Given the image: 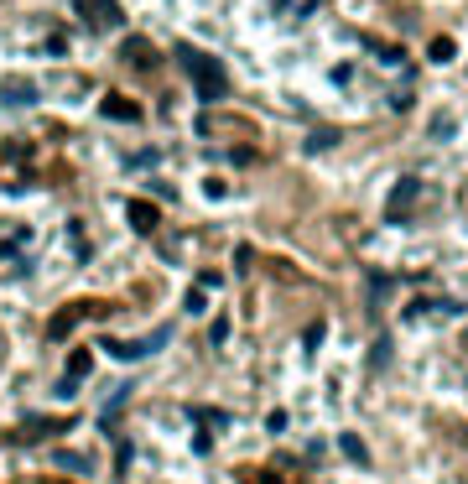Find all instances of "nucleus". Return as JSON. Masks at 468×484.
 <instances>
[{
  "mask_svg": "<svg viewBox=\"0 0 468 484\" xmlns=\"http://www.w3.org/2000/svg\"><path fill=\"white\" fill-rule=\"evenodd\" d=\"M411 193H416V182H401V188H396V198H390V219H406V203H411Z\"/></svg>",
  "mask_w": 468,
  "mask_h": 484,
  "instance_id": "nucleus-9",
  "label": "nucleus"
},
{
  "mask_svg": "<svg viewBox=\"0 0 468 484\" xmlns=\"http://www.w3.org/2000/svg\"><path fill=\"white\" fill-rule=\"evenodd\" d=\"M432 136H437V141H447V136H453V115H437V125H432Z\"/></svg>",
  "mask_w": 468,
  "mask_h": 484,
  "instance_id": "nucleus-19",
  "label": "nucleus"
},
{
  "mask_svg": "<svg viewBox=\"0 0 468 484\" xmlns=\"http://www.w3.org/2000/svg\"><path fill=\"white\" fill-rule=\"evenodd\" d=\"M73 6H78V16L94 26V32H109V26H120V21H125L115 0H73Z\"/></svg>",
  "mask_w": 468,
  "mask_h": 484,
  "instance_id": "nucleus-3",
  "label": "nucleus"
},
{
  "mask_svg": "<svg viewBox=\"0 0 468 484\" xmlns=\"http://www.w3.org/2000/svg\"><path fill=\"white\" fill-rule=\"evenodd\" d=\"M266 432H286V412H270L266 417Z\"/></svg>",
  "mask_w": 468,
  "mask_h": 484,
  "instance_id": "nucleus-21",
  "label": "nucleus"
},
{
  "mask_svg": "<svg viewBox=\"0 0 468 484\" xmlns=\"http://www.w3.org/2000/svg\"><path fill=\"white\" fill-rule=\"evenodd\" d=\"M89 365H94L89 349H73V359H68V380H83V375H89Z\"/></svg>",
  "mask_w": 468,
  "mask_h": 484,
  "instance_id": "nucleus-10",
  "label": "nucleus"
},
{
  "mask_svg": "<svg viewBox=\"0 0 468 484\" xmlns=\"http://www.w3.org/2000/svg\"><path fill=\"white\" fill-rule=\"evenodd\" d=\"M390 365V339H374V349H370V370H385Z\"/></svg>",
  "mask_w": 468,
  "mask_h": 484,
  "instance_id": "nucleus-13",
  "label": "nucleus"
},
{
  "mask_svg": "<svg viewBox=\"0 0 468 484\" xmlns=\"http://www.w3.org/2000/svg\"><path fill=\"white\" fill-rule=\"evenodd\" d=\"M125 209H130V229H136V235H156V219H162V213H156V209H151L146 198L125 203Z\"/></svg>",
  "mask_w": 468,
  "mask_h": 484,
  "instance_id": "nucleus-4",
  "label": "nucleus"
},
{
  "mask_svg": "<svg viewBox=\"0 0 468 484\" xmlns=\"http://www.w3.org/2000/svg\"><path fill=\"white\" fill-rule=\"evenodd\" d=\"M63 427H68V422H26L21 437H32V443H36V437H52V432H63Z\"/></svg>",
  "mask_w": 468,
  "mask_h": 484,
  "instance_id": "nucleus-11",
  "label": "nucleus"
},
{
  "mask_svg": "<svg viewBox=\"0 0 468 484\" xmlns=\"http://www.w3.org/2000/svg\"><path fill=\"white\" fill-rule=\"evenodd\" d=\"M276 6H286V0H276Z\"/></svg>",
  "mask_w": 468,
  "mask_h": 484,
  "instance_id": "nucleus-23",
  "label": "nucleus"
},
{
  "mask_svg": "<svg viewBox=\"0 0 468 484\" xmlns=\"http://www.w3.org/2000/svg\"><path fill=\"white\" fill-rule=\"evenodd\" d=\"M58 459V469H73V474H89V459L83 453H52Z\"/></svg>",
  "mask_w": 468,
  "mask_h": 484,
  "instance_id": "nucleus-15",
  "label": "nucleus"
},
{
  "mask_svg": "<svg viewBox=\"0 0 468 484\" xmlns=\"http://www.w3.org/2000/svg\"><path fill=\"white\" fill-rule=\"evenodd\" d=\"M73 323H78V313H73V307H68V313H58V318H52V339H68Z\"/></svg>",
  "mask_w": 468,
  "mask_h": 484,
  "instance_id": "nucleus-16",
  "label": "nucleus"
},
{
  "mask_svg": "<svg viewBox=\"0 0 468 484\" xmlns=\"http://www.w3.org/2000/svg\"><path fill=\"white\" fill-rule=\"evenodd\" d=\"M125 63H136V68H151V48H140V36H130V42H125Z\"/></svg>",
  "mask_w": 468,
  "mask_h": 484,
  "instance_id": "nucleus-8",
  "label": "nucleus"
},
{
  "mask_svg": "<svg viewBox=\"0 0 468 484\" xmlns=\"http://www.w3.org/2000/svg\"><path fill=\"white\" fill-rule=\"evenodd\" d=\"M209 339H213V344L229 339V318H213V333H209Z\"/></svg>",
  "mask_w": 468,
  "mask_h": 484,
  "instance_id": "nucleus-20",
  "label": "nucleus"
},
{
  "mask_svg": "<svg viewBox=\"0 0 468 484\" xmlns=\"http://www.w3.org/2000/svg\"><path fill=\"white\" fill-rule=\"evenodd\" d=\"M68 245H73V260H89V240H83L78 229H68Z\"/></svg>",
  "mask_w": 468,
  "mask_h": 484,
  "instance_id": "nucleus-17",
  "label": "nucleus"
},
{
  "mask_svg": "<svg viewBox=\"0 0 468 484\" xmlns=\"http://www.w3.org/2000/svg\"><path fill=\"white\" fill-rule=\"evenodd\" d=\"M427 58H432V63H453L458 58V42H453V36H437L432 48H427Z\"/></svg>",
  "mask_w": 468,
  "mask_h": 484,
  "instance_id": "nucleus-7",
  "label": "nucleus"
},
{
  "mask_svg": "<svg viewBox=\"0 0 468 484\" xmlns=\"http://www.w3.org/2000/svg\"><path fill=\"white\" fill-rule=\"evenodd\" d=\"M339 448L349 453L354 463H364V459H370V453H364V443H359V437H354V432H343V437H339Z\"/></svg>",
  "mask_w": 468,
  "mask_h": 484,
  "instance_id": "nucleus-14",
  "label": "nucleus"
},
{
  "mask_svg": "<svg viewBox=\"0 0 468 484\" xmlns=\"http://www.w3.org/2000/svg\"><path fill=\"white\" fill-rule=\"evenodd\" d=\"M333 141H339V130H317L312 141H307V151H323V146H333Z\"/></svg>",
  "mask_w": 468,
  "mask_h": 484,
  "instance_id": "nucleus-18",
  "label": "nucleus"
},
{
  "mask_svg": "<svg viewBox=\"0 0 468 484\" xmlns=\"http://www.w3.org/2000/svg\"><path fill=\"white\" fill-rule=\"evenodd\" d=\"M162 344H167V328H156L151 339H140V344H125V339H115V333H109V339H99V349H105V355H115V359H146V355H156Z\"/></svg>",
  "mask_w": 468,
  "mask_h": 484,
  "instance_id": "nucleus-2",
  "label": "nucleus"
},
{
  "mask_svg": "<svg viewBox=\"0 0 468 484\" xmlns=\"http://www.w3.org/2000/svg\"><path fill=\"white\" fill-rule=\"evenodd\" d=\"M245 484H276V479H266V474H240Z\"/></svg>",
  "mask_w": 468,
  "mask_h": 484,
  "instance_id": "nucleus-22",
  "label": "nucleus"
},
{
  "mask_svg": "<svg viewBox=\"0 0 468 484\" xmlns=\"http://www.w3.org/2000/svg\"><path fill=\"white\" fill-rule=\"evenodd\" d=\"M177 63H182V68L193 73V89H198V99H203V105H219V99L229 94V78H224V68L209 58V52L177 48Z\"/></svg>",
  "mask_w": 468,
  "mask_h": 484,
  "instance_id": "nucleus-1",
  "label": "nucleus"
},
{
  "mask_svg": "<svg viewBox=\"0 0 468 484\" xmlns=\"http://www.w3.org/2000/svg\"><path fill=\"white\" fill-rule=\"evenodd\" d=\"M0 99H6V105H36V83H21V78H11L6 89H0Z\"/></svg>",
  "mask_w": 468,
  "mask_h": 484,
  "instance_id": "nucleus-5",
  "label": "nucleus"
},
{
  "mask_svg": "<svg viewBox=\"0 0 468 484\" xmlns=\"http://www.w3.org/2000/svg\"><path fill=\"white\" fill-rule=\"evenodd\" d=\"M99 109H105L109 120H140V105H136V99H120V94H109Z\"/></svg>",
  "mask_w": 468,
  "mask_h": 484,
  "instance_id": "nucleus-6",
  "label": "nucleus"
},
{
  "mask_svg": "<svg viewBox=\"0 0 468 484\" xmlns=\"http://www.w3.org/2000/svg\"><path fill=\"white\" fill-rule=\"evenodd\" d=\"M156 162H162V151H130V156H125L130 172H146V167H156Z\"/></svg>",
  "mask_w": 468,
  "mask_h": 484,
  "instance_id": "nucleus-12",
  "label": "nucleus"
}]
</instances>
